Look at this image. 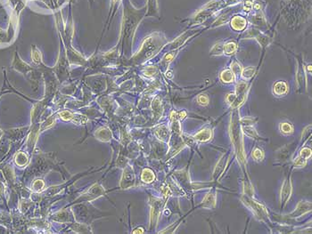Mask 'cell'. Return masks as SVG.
I'll return each instance as SVG.
<instances>
[{"instance_id":"obj_29","label":"cell","mask_w":312,"mask_h":234,"mask_svg":"<svg viewBox=\"0 0 312 234\" xmlns=\"http://www.w3.org/2000/svg\"><path fill=\"white\" fill-rule=\"evenodd\" d=\"M224 162H225V157H223V158H221V159L218 161V163L217 164V166H216V167H215V172H214V176H218V174L221 172L222 167H223L224 166Z\"/></svg>"},{"instance_id":"obj_7","label":"cell","mask_w":312,"mask_h":234,"mask_svg":"<svg viewBox=\"0 0 312 234\" xmlns=\"http://www.w3.org/2000/svg\"><path fill=\"white\" fill-rule=\"evenodd\" d=\"M292 191H293V189H292L291 181L289 179L285 180L284 182L282 190H281V200H282L283 205L288 201L289 198L291 197V194H292Z\"/></svg>"},{"instance_id":"obj_8","label":"cell","mask_w":312,"mask_h":234,"mask_svg":"<svg viewBox=\"0 0 312 234\" xmlns=\"http://www.w3.org/2000/svg\"><path fill=\"white\" fill-rule=\"evenodd\" d=\"M102 195H104V190L103 188L101 187L100 185L95 184L91 189H89V191L86 195L83 196V198L87 199L88 200H92V199H96L98 197H100Z\"/></svg>"},{"instance_id":"obj_15","label":"cell","mask_w":312,"mask_h":234,"mask_svg":"<svg viewBox=\"0 0 312 234\" xmlns=\"http://www.w3.org/2000/svg\"><path fill=\"white\" fill-rule=\"evenodd\" d=\"M154 178H155V176H154V174H153L152 170L148 169V168L143 170L141 175L142 181L145 182L146 183H150L154 180Z\"/></svg>"},{"instance_id":"obj_21","label":"cell","mask_w":312,"mask_h":234,"mask_svg":"<svg viewBox=\"0 0 312 234\" xmlns=\"http://www.w3.org/2000/svg\"><path fill=\"white\" fill-rule=\"evenodd\" d=\"M236 43L234 42H229V43H227L226 45L223 46V52L226 54L229 55V54H232L236 52Z\"/></svg>"},{"instance_id":"obj_37","label":"cell","mask_w":312,"mask_h":234,"mask_svg":"<svg viewBox=\"0 0 312 234\" xmlns=\"http://www.w3.org/2000/svg\"><path fill=\"white\" fill-rule=\"evenodd\" d=\"M255 119H256V118H253V117H244V118L242 119L241 121L242 123L243 124H251V123H254Z\"/></svg>"},{"instance_id":"obj_28","label":"cell","mask_w":312,"mask_h":234,"mask_svg":"<svg viewBox=\"0 0 312 234\" xmlns=\"http://www.w3.org/2000/svg\"><path fill=\"white\" fill-rule=\"evenodd\" d=\"M32 188L35 190L36 192H39V191H41L42 189L44 188V182L42 181V180H40V179L36 180V181H34V182H33V184H32Z\"/></svg>"},{"instance_id":"obj_39","label":"cell","mask_w":312,"mask_h":234,"mask_svg":"<svg viewBox=\"0 0 312 234\" xmlns=\"http://www.w3.org/2000/svg\"><path fill=\"white\" fill-rule=\"evenodd\" d=\"M174 56H175V53H168L164 57V61L166 62H170L171 61H172V59H173Z\"/></svg>"},{"instance_id":"obj_13","label":"cell","mask_w":312,"mask_h":234,"mask_svg":"<svg viewBox=\"0 0 312 234\" xmlns=\"http://www.w3.org/2000/svg\"><path fill=\"white\" fill-rule=\"evenodd\" d=\"M231 26L236 30H242L246 26V21L241 16H236L231 21Z\"/></svg>"},{"instance_id":"obj_11","label":"cell","mask_w":312,"mask_h":234,"mask_svg":"<svg viewBox=\"0 0 312 234\" xmlns=\"http://www.w3.org/2000/svg\"><path fill=\"white\" fill-rule=\"evenodd\" d=\"M273 92L277 96L284 95V94H287V92H288V86H287L286 83L284 82V81H278V82H277L274 85Z\"/></svg>"},{"instance_id":"obj_19","label":"cell","mask_w":312,"mask_h":234,"mask_svg":"<svg viewBox=\"0 0 312 234\" xmlns=\"http://www.w3.org/2000/svg\"><path fill=\"white\" fill-rule=\"evenodd\" d=\"M243 132L246 135H248L249 137H253V138H255V139H260L259 135H258V133H257V131L253 128V127H250V126L244 127L243 128Z\"/></svg>"},{"instance_id":"obj_32","label":"cell","mask_w":312,"mask_h":234,"mask_svg":"<svg viewBox=\"0 0 312 234\" xmlns=\"http://www.w3.org/2000/svg\"><path fill=\"white\" fill-rule=\"evenodd\" d=\"M40 58H41V54L38 50L32 51V60L35 63H38L40 62Z\"/></svg>"},{"instance_id":"obj_4","label":"cell","mask_w":312,"mask_h":234,"mask_svg":"<svg viewBox=\"0 0 312 234\" xmlns=\"http://www.w3.org/2000/svg\"><path fill=\"white\" fill-rule=\"evenodd\" d=\"M135 182V176L132 169L130 167L125 168L123 172V176L120 182V186L122 188L131 187Z\"/></svg>"},{"instance_id":"obj_26","label":"cell","mask_w":312,"mask_h":234,"mask_svg":"<svg viewBox=\"0 0 312 234\" xmlns=\"http://www.w3.org/2000/svg\"><path fill=\"white\" fill-rule=\"evenodd\" d=\"M300 157L305 159H309L311 157V150L309 148H303L300 152Z\"/></svg>"},{"instance_id":"obj_23","label":"cell","mask_w":312,"mask_h":234,"mask_svg":"<svg viewBox=\"0 0 312 234\" xmlns=\"http://www.w3.org/2000/svg\"><path fill=\"white\" fill-rule=\"evenodd\" d=\"M254 72H255V68L254 67H247V68H245L244 70H243L242 77L243 78H245V79H249V78H251L253 77Z\"/></svg>"},{"instance_id":"obj_20","label":"cell","mask_w":312,"mask_h":234,"mask_svg":"<svg viewBox=\"0 0 312 234\" xmlns=\"http://www.w3.org/2000/svg\"><path fill=\"white\" fill-rule=\"evenodd\" d=\"M15 162L20 167L25 166V165L28 163V157L26 156V154L23 153V152H19L17 155H16Z\"/></svg>"},{"instance_id":"obj_33","label":"cell","mask_w":312,"mask_h":234,"mask_svg":"<svg viewBox=\"0 0 312 234\" xmlns=\"http://www.w3.org/2000/svg\"><path fill=\"white\" fill-rule=\"evenodd\" d=\"M228 18H229V15H228V14H224V15H222L221 17H219L215 22V24H214V26H218V25H220V24H222V23H225L228 20Z\"/></svg>"},{"instance_id":"obj_12","label":"cell","mask_w":312,"mask_h":234,"mask_svg":"<svg viewBox=\"0 0 312 234\" xmlns=\"http://www.w3.org/2000/svg\"><path fill=\"white\" fill-rule=\"evenodd\" d=\"M212 136V132L210 128H204L199 131L196 135H194V139L198 142H207L209 141Z\"/></svg>"},{"instance_id":"obj_22","label":"cell","mask_w":312,"mask_h":234,"mask_svg":"<svg viewBox=\"0 0 312 234\" xmlns=\"http://www.w3.org/2000/svg\"><path fill=\"white\" fill-rule=\"evenodd\" d=\"M252 157L253 158V159L257 160V161H261L262 159H264L265 158V154L263 151L259 148H255L253 150V153H252Z\"/></svg>"},{"instance_id":"obj_14","label":"cell","mask_w":312,"mask_h":234,"mask_svg":"<svg viewBox=\"0 0 312 234\" xmlns=\"http://www.w3.org/2000/svg\"><path fill=\"white\" fill-rule=\"evenodd\" d=\"M95 135H96V138H98L99 140L103 141V142H107V141L110 140L111 137H112L111 132L107 128H102L98 131H96Z\"/></svg>"},{"instance_id":"obj_38","label":"cell","mask_w":312,"mask_h":234,"mask_svg":"<svg viewBox=\"0 0 312 234\" xmlns=\"http://www.w3.org/2000/svg\"><path fill=\"white\" fill-rule=\"evenodd\" d=\"M236 95L235 94H228V102H229L230 104H232L234 102H235V100H236Z\"/></svg>"},{"instance_id":"obj_40","label":"cell","mask_w":312,"mask_h":234,"mask_svg":"<svg viewBox=\"0 0 312 234\" xmlns=\"http://www.w3.org/2000/svg\"><path fill=\"white\" fill-rule=\"evenodd\" d=\"M138 230H135L133 231V233H143L144 232V230L141 228V230H139V228H137Z\"/></svg>"},{"instance_id":"obj_2","label":"cell","mask_w":312,"mask_h":234,"mask_svg":"<svg viewBox=\"0 0 312 234\" xmlns=\"http://www.w3.org/2000/svg\"><path fill=\"white\" fill-rule=\"evenodd\" d=\"M242 201L251 210L253 211L254 216H256V217L258 219H263V220H265V218L268 214H267L266 208L261 204H259V202H257V201H255V200L251 199L250 196H245V195L243 197Z\"/></svg>"},{"instance_id":"obj_17","label":"cell","mask_w":312,"mask_h":234,"mask_svg":"<svg viewBox=\"0 0 312 234\" xmlns=\"http://www.w3.org/2000/svg\"><path fill=\"white\" fill-rule=\"evenodd\" d=\"M280 131L283 135H291L294 133V126L287 122H283L279 125Z\"/></svg>"},{"instance_id":"obj_30","label":"cell","mask_w":312,"mask_h":234,"mask_svg":"<svg viewBox=\"0 0 312 234\" xmlns=\"http://www.w3.org/2000/svg\"><path fill=\"white\" fill-rule=\"evenodd\" d=\"M197 101H198V102L200 103L201 105L205 106V105H207L208 103H209V98H208V96H206V95H203V94L199 95V96H198V98H197Z\"/></svg>"},{"instance_id":"obj_1","label":"cell","mask_w":312,"mask_h":234,"mask_svg":"<svg viewBox=\"0 0 312 234\" xmlns=\"http://www.w3.org/2000/svg\"><path fill=\"white\" fill-rule=\"evenodd\" d=\"M230 138L233 142V145L235 147L236 150L237 159L240 161V163L243 165L245 164V152L243 149V140L242 136V131L240 127V124L237 118V115L233 114L231 117V122H230Z\"/></svg>"},{"instance_id":"obj_27","label":"cell","mask_w":312,"mask_h":234,"mask_svg":"<svg viewBox=\"0 0 312 234\" xmlns=\"http://www.w3.org/2000/svg\"><path fill=\"white\" fill-rule=\"evenodd\" d=\"M212 53L214 55H220L223 53V45L222 44H217L212 48Z\"/></svg>"},{"instance_id":"obj_9","label":"cell","mask_w":312,"mask_h":234,"mask_svg":"<svg viewBox=\"0 0 312 234\" xmlns=\"http://www.w3.org/2000/svg\"><path fill=\"white\" fill-rule=\"evenodd\" d=\"M161 206V202L160 200H153L152 209H151V223H152V225L157 222V220H158L160 216Z\"/></svg>"},{"instance_id":"obj_6","label":"cell","mask_w":312,"mask_h":234,"mask_svg":"<svg viewBox=\"0 0 312 234\" xmlns=\"http://www.w3.org/2000/svg\"><path fill=\"white\" fill-rule=\"evenodd\" d=\"M311 210V203L308 201H300L298 204L296 209L294 211V213L291 214V217H298L300 216H303L304 214L308 213L309 211Z\"/></svg>"},{"instance_id":"obj_16","label":"cell","mask_w":312,"mask_h":234,"mask_svg":"<svg viewBox=\"0 0 312 234\" xmlns=\"http://www.w3.org/2000/svg\"><path fill=\"white\" fill-rule=\"evenodd\" d=\"M156 135L160 139H161L162 141H166L170 137V132H169V129L167 128L165 126H161L156 130Z\"/></svg>"},{"instance_id":"obj_5","label":"cell","mask_w":312,"mask_h":234,"mask_svg":"<svg viewBox=\"0 0 312 234\" xmlns=\"http://www.w3.org/2000/svg\"><path fill=\"white\" fill-rule=\"evenodd\" d=\"M60 117L61 118H63L64 120L65 121H72L74 123H79V124H83L86 123L88 121V117H85V116H81V115H75V114H72L71 112L69 111H64L60 114Z\"/></svg>"},{"instance_id":"obj_36","label":"cell","mask_w":312,"mask_h":234,"mask_svg":"<svg viewBox=\"0 0 312 234\" xmlns=\"http://www.w3.org/2000/svg\"><path fill=\"white\" fill-rule=\"evenodd\" d=\"M154 73H155V68L154 67H148L145 71V74L147 75V76H152Z\"/></svg>"},{"instance_id":"obj_41","label":"cell","mask_w":312,"mask_h":234,"mask_svg":"<svg viewBox=\"0 0 312 234\" xmlns=\"http://www.w3.org/2000/svg\"><path fill=\"white\" fill-rule=\"evenodd\" d=\"M114 1H117V0H114Z\"/></svg>"},{"instance_id":"obj_10","label":"cell","mask_w":312,"mask_h":234,"mask_svg":"<svg viewBox=\"0 0 312 234\" xmlns=\"http://www.w3.org/2000/svg\"><path fill=\"white\" fill-rule=\"evenodd\" d=\"M202 206L207 207V208H213L216 206V192L214 191H212L209 193H207L205 198L203 199L202 202Z\"/></svg>"},{"instance_id":"obj_25","label":"cell","mask_w":312,"mask_h":234,"mask_svg":"<svg viewBox=\"0 0 312 234\" xmlns=\"http://www.w3.org/2000/svg\"><path fill=\"white\" fill-rule=\"evenodd\" d=\"M188 37H189L188 34H186V33H185V34H183L182 36H180L178 38H177L175 41L172 43V44H173V47H179V46H181L183 43L187 40V38Z\"/></svg>"},{"instance_id":"obj_34","label":"cell","mask_w":312,"mask_h":234,"mask_svg":"<svg viewBox=\"0 0 312 234\" xmlns=\"http://www.w3.org/2000/svg\"><path fill=\"white\" fill-rule=\"evenodd\" d=\"M183 139H184L185 142H186L187 145H190V146H193V145H194V140L193 137H190V136L187 135H183Z\"/></svg>"},{"instance_id":"obj_24","label":"cell","mask_w":312,"mask_h":234,"mask_svg":"<svg viewBox=\"0 0 312 234\" xmlns=\"http://www.w3.org/2000/svg\"><path fill=\"white\" fill-rule=\"evenodd\" d=\"M247 88V84L245 82H239L236 87V95H239L242 94H245V90Z\"/></svg>"},{"instance_id":"obj_31","label":"cell","mask_w":312,"mask_h":234,"mask_svg":"<svg viewBox=\"0 0 312 234\" xmlns=\"http://www.w3.org/2000/svg\"><path fill=\"white\" fill-rule=\"evenodd\" d=\"M306 164H307V159L300 158V157L297 158L294 162L295 167H304Z\"/></svg>"},{"instance_id":"obj_3","label":"cell","mask_w":312,"mask_h":234,"mask_svg":"<svg viewBox=\"0 0 312 234\" xmlns=\"http://www.w3.org/2000/svg\"><path fill=\"white\" fill-rule=\"evenodd\" d=\"M156 49H158V46H156L155 43L153 42V37H149L143 44L140 53H138V59L145 60V59L150 58L154 53Z\"/></svg>"},{"instance_id":"obj_18","label":"cell","mask_w":312,"mask_h":234,"mask_svg":"<svg viewBox=\"0 0 312 234\" xmlns=\"http://www.w3.org/2000/svg\"><path fill=\"white\" fill-rule=\"evenodd\" d=\"M220 79L224 83H231L234 81V74L233 72L229 70H224L220 74Z\"/></svg>"},{"instance_id":"obj_35","label":"cell","mask_w":312,"mask_h":234,"mask_svg":"<svg viewBox=\"0 0 312 234\" xmlns=\"http://www.w3.org/2000/svg\"><path fill=\"white\" fill-rule=\"evenodd\" d=\"M231 69H232V70H233L234 74H238V73H240V72H241V70H242L240 65L238 64L237 62H234V63L232 64V66H231Z\"/></svg>"}]
</instances>
